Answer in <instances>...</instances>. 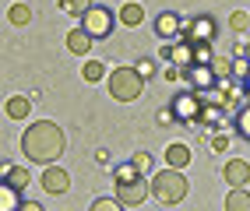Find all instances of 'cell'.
Returning a JSON list of instances; mask_svg holds the SVG:
<instances>
[{
  "label": "cell",
  "mask_w": 250,
  "mask_h": 211,
  "mask_svg": "<svg viewBox=\"0 0 250 211\" xmlns=\"http://www.w3.org/2000/svg\"><path fill=\"white\" fill-rule=\"evenodd\" d=\"M67 148V137L53 120H36L21 134V155L28 162H39V166H53Z\"/></svg>",
  "instance_id": "6da1fadb"
},
{
  "label": "cell",
  "mask_w": 250,
  "mask_h": 211,
  "mask_svg": "<svg viewBox=\"0 0 250 211\" xmlns=\"http://www.w3.org/2000/svg\"><path fill=\"white\" fill-rule=\"evenodd\" d=\"M187 190H190V183H187V176H183L180 169H162L159 176H152V197L159 201V204H180L183 197H187Z\"/></svg>",
  "instance_id": "7a4b0ae2"
},
{
  "label": "cell",
  "mask_w": 250,
  "mask_h": 211,
  "mask_svg": "<svg viewBox=\"0 0 250 211\" xmlns=\"http://www.w3.org/2000/svg\"><path fill=\"white\" fill-rule=\"evenodd\" d=\"M145 92V77L138 74V67H116L109 74V95L116 102H134Z\"/></svg>",
  "instance_id": "3957f363"
},
{
  "label": "cell",
  "mask_w": 250,
  "mask_h": 211,
  "mask_svg": "<svg viewBox=\"0 0 250 211\" xmlns=\"http://www.w3.org/2000/svg\"><path fill=\"white\" fill-rule=\"evenodd\" d=\"M169 109L176 113V123H197L205 116V109H208V99L201 92H183V95H176L169 102Z\"/></svg>",
  "instance_id": "277c9868"
},
{
  "label": "cell",
  "mask_w": 250,
  "mask_h": 211,
  "mask_svg": "<svg viewBox=\"0 0 250 211\" xmlns=\"http://www.w3.org/2000/svg\"><path fill=\"white\" fill-rule=\"evenodd\" d=\"M113 25H116V18H113L109 7H92L85 18H81V28H85L92 39H106L113 32Z\"/></svg>",
  "instance_id": "5b68a950"
},
{
  "label": "cell",
  "mask_w": 250,
  "mask_h": 211,
  "mask_svg": "<svg viewBox=\"0 0 250 211\" xmlns=\"http://www.w3.org/2000/svg\"><path fill=\"white\" fill-rule=\"evenodd\" d=\"M215 32H219V28H215V21L201 14V18L187 21V28H183V36H180V39H183V42H190V46H211V42H215Z\"/></svg>",
  "instance_id": "8992f818"
},
{
  "label": "cell",
  "mask_w": 250,
  "mask_h": 211,
  "mask_svg": "<svg viewBox=\"0 0 250 211\" xmlns=\"http://www.w3.org/2000/svg\"><path fill=\"white\" fill-rule=\"evenodd\" d=\"M152 197V180H134V183H116V201H120L124 208H138L141 201Z\"/></svg>",
  "instance_id": "52a82bcc"
},
{
  "label": "cell",
  "mask_w": 250,
  "mask_h": 211,
  "mask_svg": "<svg viewBox=\"0 0 250 211\" xmlns=\"http://www.w3.org/2000/svg\"><path fill=\"white\" fill-rule=\"evenodd\" d=\"M183 77H187V85H190V92H211L215 85H219V77H215V71L211 67H205V63H190L187 71H183Z\"/></svg>",
  "instance_id": "ba28073f"
},
{
  "label": "cell",
  "mask_w": 250,
  "mask_h": 211,
  "mask_svg": "<svg viewBox=\"0 0 250 211\" xmlns=\"http://www.w3.org/2000/svg\"><path fill=\"white\" fill-rule=\"evenodd\" d=\"M39 187H42L46 193H67L71 176H67V169H60V166H46L42 176H39Z\"/></svg>",
  "instance_id": "9c48e42d"
},
{
  "label": "cell",
  "mask_w": 250,
  "mask_h": 211,
  "mask_svg": "<svg viewBox=\"0 0 250 211\" xmlns=\"http://www.w3.org/2000/svg\"><path fill=\"white\" fill-rule=\"evenodd\" d=\"M183 28H187V21H183L176 11H162L155 18V36H162V39H180Z\"/></svg>",
  "instance_id": "30bf717a"
},
{
  "label": "cell",
  "mask_w": 250,
  "mask_h": 211,
  "mask_svg": "<svg viewBox=\"0 0 250 211\" xmlns=\"http://www.w3.org/2000/svg\"><path fill=\"white\" fill-rule=\"evenodd\" d=\"M222 180L232 187V190H243L247 183H250V166L243 158H229L226 166H222Z\"/></svg>",
  "instance_id": "8fae6325"
},
{
  "label": "cell",
  "mask_w": 250,
  "mask_h": 211,
  "mask_svg": "<svg viewBox=\"0 0 250 211\" xmlns=\"http://www.w3.org/2000/svg\"><path fill=\"white\" fill-rule=\"evenodd\" d=\"M166 60H169L173 67L187 71L190 63H194V46L190 42H169V46H166Z\"/></svg>",
  "instance_id": "7c38bea8"
},
{
  "label": "cell",
  "mask_w": 250,
  "mask_h": 211,
  "mask_svg": "<svg viewBox=\"0 0 250 211\" xmlns=\"http://www.w3.org/2000/svg\"><path fill=\"white\" fill-rule=\"evenodd\" d=\"M67 50L78 53V57H85V53L92 50V36H88L85 28H71V32H67Z\"/></svg>",
  "instance_id": "4fadbf2b"
},
{
  "label": "cell",
  "mask_w": 250,
  "mask_h": 211,
  "mask_svg": "<svg viewBox=\"0 0 250 211\" xmlns=\"http://www.w3.org/2000/svg\"><path fill=\"white\" fill-rule=\"evenodd\" d=\"M166 166H169V169L190 166V148H187V144H169V148H166Z\"/></svg>",
  "instance_id": "5bb4252c"
},
{
  "label": "cell",
  "mask_w": 250,
  "mask_h": 211,
  "mask_svg": "<svg viewBox=\"0 0 250 211\" xmlns=\"http://www.w3.org/2000/svg\"><path fill=\"white\" fill-rule=\"evenodd\" d=\"M25 201H21V190H14L11 183L0 187V211H18Z\"/></svg>",
  "instance_id": "9a60e30c"
},
{
  "label": "cell",
  "mask_w": 250,
  "mask_h": 211,
  "mask_svg": "<svg viewBox=\"0 0 250 211\" xmlns=\"http://www.w3.org/2000/svg\"><path fill=\"white\" fill-rule=\"evenodd\" d=\"M32 113V99H25V95H11L7 99V116L11 120H25Z\"/></svg>",
  "instance_id": "2e32d148"
},
{
  "label": "cell",
  "mask_w": 250,
  "mask_h": 211,
  "mask_svg": "<svg viewBox=\"0 0 250 211\" xmlns=\"http://www.w3.org/2000/svg\"><path fill=\"white\" fill-rule=\"evenodd\" d=\"M28 169H21V166H4V183H11L14 190H25L28 187Z\"/></svg>",
  "instance_id": "e0dca14e"
},
{
  "label": "cell",
  "mask_w": 250,
  "mask_h": 211,
  "mask_svg": "<svg viewBox=\"0 0 250 211\" xmlns=\"http://www.w3.org/2000/svg\"><path fill=\"white\" fill-rule=\"evenodd\" d=\"M116 18H120V21H124L127 28H138V25L145 21V11H141V4H124Z\"/></svg>",
  "instance_id": "ac0fdd59"
},
{
  "label": "cell",
  "mask_w": 250,
  "mask_h": 211,
  "mask_svg": "<svg viewBox=\"0 0 250 211\" xmlns=\"http://www.w3.org/2000/svg\"><path fill=\"white\" fill-rule=\"evenodd\" d=\"M226 211H250V190H229L226 197Z\"/></svg>",
  "instance_id": "d6986e66"
},
{
  "label": "cell",
  "mask_w": 250,
  "mask_h": 211,
  "mask_svg": "<svg viewBox=\"0 0 250 211\" xmlns=\"http://www.w3.org/2000/svg\"><path fill=\"white\" fill-rule=\"evenodd\" d=\"M141 176H145V173L134 166V162H124V166L113 169V180H116V183H134V180H141Z\"/></svg>",
  "instance_id": "ffe728a7"
},
{
  "label": "cell",
  "mask_w": 250,
  "mask_h": 211,
  "mask_svg": "<svg viewBox=\"0 0 250 211\" xmlns=\"http://www.w3.org/2000/svg\"><path fill=\"white\" fill-rule=\"evenodd\" d=\"M92 7H95L92 0H60V11H63V14H71V18H85Z\"/></svg>",
  "instance_id": "44dd1931"
},
{
  "label": "cell",
  "mask_w": 250,
  "mask_h": 211,
  "mask_svg": "<svg viewBox=\"0 0 250 211\" xmlns=\"http://www.w3.org/2000/svg\"><path fill=\"white\" fill-rule=\"evenodd\" d=\"M28 18H32V11H28L25 4H11V7H7V21H11V25H28Z\"/></svg>",
  "instance_id": "7402d4cb"
},
{
  "label": "cell",
  "mask_w": 250,
  "mask_h": 211,
  "mask_svg": "<svg viewBox=\"0 0 250 211\" xmlns=\"http://www.w3.org/2000/svg\"><path fill=\"white\" fill-rule=\"evenodd\" d=\"M103 71H106V67H103L99 60H88L85 67H81V77H85L88 85H95V81H103Z\"/></svg>",
  "instance_id": "603a6c76"
},
{
  "label": "cell",
  "mask_w": 250,
  "mask_h": 211,
  "mask_svg": "<svg viewBox=\"0 0 250 211\" xmlns=\"http://www.w3.org/2000/svg\"><path fill=\"white\" fill-rule=\"evenodd\" d=\"M236 134L250 141V102H243V109L236 113Z\"/></svg>",
  "instance_id": "cb8c5ba5"
},
{
  "label": "cell",
  "mask_w": 250,
  "mask_h": 211,
  "mask_svg": "<svg viewBox=\"0 0 250 211\" xmlns=\"http://www.w3.org/2000/svg\"><path fill=\"white\" fill-rule=\"evenodd\" d=\"M211 71H215V77H219V81L232 77V60H226V57H215V60H211Z\"/></svg>",
  "instance_id": "d4e9b609"
},
{
  "label": "cell",
  "mask_w": 250,
  "mask_h": 211,
  "mask_svg": "<svg viewBox=\"0 0 250 211\" xmlns=\"http://www.w3.org/2000/svg\"><path fill=\"white\" fill-rule=\"evenodd\" d=\"M88 211H124V204L116 201V197H95Z\"/></svg>",
  "instance_id": "484cf974"
},
{
  "label": "cell",
  "mask_w": 250,
  "mask_h": 211,
  "mask_svg": "<svg viewBox=\"0 0 250 211\" xmlns=\"http://www.w3.org/2000/svg\"><path fill=\"white\" fill-rule=\"evenodd\" d=\"M229 28H232V32H247V28H250V11H232Z\"/></svg>",
  "instance_id": "4316f807"
},
{
  "label": "cell",
  "mask_w": 250,
  "mask_h": 211,
  "mask_svg": "<svg viewBox=\"0 0 250 211\" xmlns=\"http://www.w3.org/2000/svg\"><path fill=\"white\" fill-rule=\"evenodd\" d=\"M232 77H236V81L250 77V57H236V60H232Z\"/></svg>",
  "instance_id": "83f0119b"
},
{
  "label": "cell",
  "mask_w": 250,
  "mask_h": 211,
  "mask_svg": "<svg viewBox=\"0 0 250 211\" xmlns=\"http://www.w3.org/2000/svg\"><path fill=\"white\" fill-rule=\"evenodd\" d=\"M211 46H194V63H205V67H211Z\"/></svg>",
  "instance_id": "f1b7e54d"
},
{
  "label": "cell",
  "mask_w": 250,
  "mask_h": 211,
  "mask_svg": "<svg viewBox=\"0 0 250 211\" xmlns=\"http://www.w3.org/2000/svg\"><path fill=\"white\" fill-rule=\"evenodd\" d=\"M130 162H134V166H138L141 173L152 169V155H148V152H134V155H130Z\"/></svg>",
  "instance_id": "f546056e"
},
{
  "label": "cell",
  "mask_w": 250,
  "mask_h": 211,
  "mask_svg": "<svg viewBox=\"0 0 250 211\" xmlns=\"http://www.w3.org/2000/svg\"><path fill=\"white\" fill-rule=\"evenodd\" d=\"M134 67H138V74H141V77H152V74H155V60H152V57H145V60H138V63H134Z\"/></svg>",
  "instance_id": "4dcf8cb0"
},
{
  "label": "cell",
  "mask_w": 250,
  "mask_h": 211,
  "mask_svg": "<svg viewBox=\"0 0 250 211\" xmlns=\"http://www.w3.org/2000/svg\"><path fill=\"white\" fill-rule=\"evenodd\" d=\"M211 148H215V152H226V148H229V134H215V137H211Z\"/></svg>",
  "instance_id": "1f68e13d"
},
{
  "label": "cell",
  "mask_w": 250,
  "mask_h": 211,
  "mask_svg": "<svg viewBox=\"0 0 250 211\" xmlns=\"http://www.w3.org/2000/svg\"><path fill=\"white\" fill-rule=\"evenodd\" d=\"M159 123H176V113L173 109H162L159 113Z\"/></svg>",
  "instance_id": "d6a6232c"
},
{
  "label": "cell",
  "mask_w": 250,
  "mask_h": 211,
  "mask_svg": "<svg viewBox=\"0 0 250 211\" xmlns=\"http://www.w3.org/2000/svg\"><path fill=\"white\" fill-rule=\"evenodd\" d=\"M18 211H42V204H39V201H25Z\"/></svg>",
  "instance_id": "836d02e7"
},
{
  "label": "cell",
  "mask_w": 250,
  "mask_h": 211,
  "mask_svg": "<svg viewBox=\"0 0 250 211\" xmlns=\"http://www.w3.org/2000/svg\"><path fill=\"white\" fill-rule=\"evenodd\" d=\"M243 88H247V99H250V77H247V81H243Z\"/></svg>",
  "instance_id": "e575fe53"
}]
</instances>
